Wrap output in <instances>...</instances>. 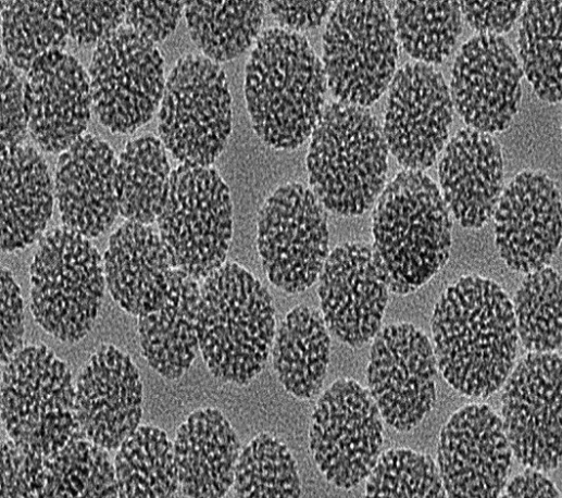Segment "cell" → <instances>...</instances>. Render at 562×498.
<instances>
[{
	"label": "cell",
	"instance_id": "obj_13",
	"mask_svg": "<svg viewBox=\"0 0 562 498\" xmlns=\"http://www.w3.org/2000/svg\"><path fill=\"white\" fill-rule=\"evenodd\" d=\"M437 361L432 341L419 327L399 322L372 339L367 390L392 429H414L436 404Z\"/></svg>",
	"mask_w": 562,
	"mask_h": 498
},
{
	"label": "cell",
	"instance_id": "obj_16",
	"mask_svg": "<svg viewBox=\"0 0 562 498\" xmlns=\"http://www.w3.org/2000/svg\"><path fill=\"white\" fill-rule=\"evenodd\" d=\"M524 77L503 36L476 34L455 54L449 83L453 109L466 127L495 135L517 114Z\"/></svg>",
	"mask_w": 562,
	"mask_h": 498
},
{
	"label": "cell",
	"instance_id": "obj_17",
	"mask_svg": "<svg viewBox=\"0 0 562 498\" xmlns=\"http://www.w3.org/2000/svg\"><path fill=\"white\" fill-rule=\"evenodd\" d=\"M495 245L513 272L548 266L561 244V192L541 170H524L503 188L492 215Z\"/></svg>",
	"mask_w": 562,
	"mask_h": 498
},
{
	"label": "cell",
	"instance_id": "obj_3",
	"mask_svg": "<svg viewBox=\"0 0 562 498\" xmlns=\"http://www.w3.org/2000/svg\"><path fill=\"white\" fill-rule=\"evenodd\" d=\"M451 214L437 184L403 169L383 189L372 213V251L390 292L404 296L448 262Z\"/></svg>",
	"mask_w": 562,
	"mask_h": 498
},
{
	"label": "cell",
	"instance_id": "obj_27",
	"mask_svg": "<svg viewBox=\"0 0 562 498\" xmlns=\"http://www.w3.org/2000/svg\"><path fill=\"white\" fill-rule=\"evenodd\" d=\"M562 2H524L517 33L519 62L537 98L549 104L561 102Z\"/></svg>",
	"mask_w": 562,
	"mask_h": 498
},
{
	"label": "cell",
	"instance_id": "obj_9",
	"mask_svg": "<svg viewBox=\"0 0 562 498\" xmlns=\"http://www.w3.org/2000/svg\"><path fill=\"white\" fill-rule=\"evenodd\" d=\"M230 94L225 72L207 57L176 61L161 100L166 115L158 130L164 147L182 164L210 166L232 130Z\"/></svg>",
	"mask_w": 562,
	"mask_h": 498
},
{
	"label": "cell",
	"instance_id": "obj_20",
	"mask_svg": "<svg viewBox=\"0 0 562 498\" xmlns=\"http://www.w3.org/2000/svg\"><path fill=\"white\" fill-rule=\"evenodd\" d=\"M442 151L439 189L450 214L464 228H482L504 188L500 144L494 135L464 127Z\"/></svg>",
	"mask_w": 562,
	"mask_h": 498
},
{
	"label": "cell",
	"instance_id": "obj_18",
	"mask_svg": "<svg viewBox=\"0 0 562 498\" xmlns=\"http://www.w3.org/2000/svg\"><path fill=\"white\" fill-rule=\"evenodd\" d=\"M317 282L320 312L329 334L351 348L372 341L390 292L372 248L362 242L336 246Z\"/></svg>",
	"mask_w": 562,
	"mask_h": 498
},
{
	"label": "cell",
	"instance_id": "obj_42",
	"mask_svg": "<svg viewBox=\"0 0 562 498\" xmlns=\"http://www.w3.org/2000/svg\"><path fill=\"white\" fill-rule=\"evenodd\" d=\"M85 116H86V120L89 122V120H90V110L89 109L86 110Z\"/></svg>",
	"mask_w": 562,
	"mask_h": 498
},
{
	"label": "cell",
	"instance_id": "obj_31",
	"mask_svg": "<svg viewBox=\"0 0 562 498\" xmlns=\"http://www.w3.org/2000/svg\"><path fill=\"white\" fill-rule=\"evenodd\" d=\"M234 489L239 497L297 498L302 493L298 465L288 446L262 432L239 453Z\"/></svg>",
	"mask_w": 562,
	"mask_h": 498
},
{
	"label": "cell",
	"instance_id": "obj_25",
	"mask_svg": "<svg viewBox=\"0 0 562 498\" xmlns=\"http://www.w3.org/2000/svg\"><path fill=\"white\" fill-rule=\"evenodd\" d=\"M272 365L284 389L299 400L322 390L330 357V334L319 310L294 307L280 322L272 345Z\"/></svg>",
	"mask_w": 562,
	"mask_h": 498
},
{
	"label": "cell",
	"instance_id": "obj_14",
	"mask_svg": "<svg viewBox=\"0 0 562 498\" xmlns=\"http://www.w3.org/2000/svg\"><path fill=\"white\" fill-rule=\"evenodd\" d=\"M383 134L388 151L405 170L425 171L447 145L454 109L436 66L407 62L388 86Z\"/></svg>",
	"mask_w": 562,
	"mask_h": 498
},
{
	"label": "cell",
	"instance_id": "obj_19",
	"mask_svg": "<svg viewBox=\"0 0 562 498\" xmlns=\"http://www.w3.org/2000/svg\"><path fill=\"white\" fill-rule=\"evenodd\" d=\"M118 158L108 142L82 135L60 153L54 197L63 225L87 238L104 233L118 214L114 177Z\"/></svg>",
	"mask_w": 562,
	"mask_h": 498
},
{
	"label": "cell",
	"instance_id": "obj_33",
	"mask_svg": "<svg viewBox=\"0 0 562 498\" xmlns=\"http://www.w3.org/2000/svg\"><path fill=\"white\" fill-rule=\"evenodd\" d=\"M462 18L476 32L492 36H503L520 18L522 0H461Z\"/></svg>",
	"mask_w": 562,
	"mask_h": 498
},
{
	"label": "cell",
	"instance_id": "obj_29",
	"mask_svg": "<svg viewBox=\"0 0 562 498\" xmlns=\"http://www.w3.org/2000/svg\"><path fill=\"white\" fill-rule=\"evenodd\" d=\"M396 36L415 62L437 66L454 51L463 18L455 0H402L391 13Z\"/></svg>",
	"mask_w": 562,
	"mask_h": 498
},
{
	"label": "cell",
	"instance_id": "obj_24",
	"mask_svg": "<svg viewBox=\"0 0 562 498\" xmlns=\"http://www.w3.org/2000/svg\"><path fill=\"white\" fill-rule=\"evenodd\" d=\"M199 298L198 281L174 269L159 309L138 319L141 354L166 379H179L199 350Z\"/></svg>",
	"mask_w": 562,
	"mask_h": 498
},
{
	"label": "cell",
	"instance_id": "obj_40",
	"mask_svg": "<svg viewBox=\"0 0 562 498\" xmlns=\"http://www.w3.org/2000/svg\"><path fill=\"white\" fill-rule=\"evenodd\" d=\"M65 46H66V40L65 39L61 40L59 42V50L62 51L65 48Z\"/></svg>",
	"mask_w": 562,
	"mask_h": 498
},
{
	"label": "cell",
	"instance_id": "obj_1",
	"mask_svg": "<svg viewBox=\"0 0 562 498\" xmlns=\"http://www.w3.org/2000/svg\"><path fill=\"white\" fill-rule=\"evenodd\" d=\"M430 329L438 371L462 396L489 397L515 365L512 303L491 278L469 274L448 286L435 304Z\"/></svg>",
	"mask_w": 562,
	"mask_h": 498
},
{
	"label": "cell",
	"instance_id": "obj_4",
	"mask_svg": "<svg viewBox=\"0 0 562 498\" xmlns=\"http://www.w3.org/2000/svg\"><path fill=\"white\" fill-rule=\"evenodd\" d=\"M273 301L261 281L236 262L203 279L197 336L214 377L245 386L262 372L276 333Z\"/></svg>",
	"mask_w": 562,
	"mask_h": 498
},
{
	"label": "cell",
	"instance_id": "obj_11",
	"mask_svg": "<svg viewBox=\"0 0 562 498\" xmlns=\"http://www.w3.org/2000/svg\"><path fill=\"white\" fill-rule=\"evenodd\" d=\"M257 248L271 284L300 294L319 278L329 253L326 209L311 188L287 183L263 203L257 224Z\"/></svg>",
	"mask_w": 562,
	"mask_h": 498
},
{
	"label": "cell",
	"instance_id": "obj_26",
	"mask_svg": "<svg viewBox=\"0 0 562 498\" xmlns=\"http://www.w3.org/2000/svg\"><path fill=\"white\" fill-rule=\"evenodd\" d=\"M170 174L161 139L146 134L127 141L114 177L118 213L145 225L155 222L166 200Z\"/></svg>",
	"mask_w": 562,
	"mask_h": 498
},
{
	"label": "cell",
	"instance_id": "obj_35",
	"mask_svg": "<svg viewBox=\"0 0 562 498\" xmlns=\"http://www.w3.org/2000/svg\"><path fill=\"white\" fill-rule=\"evenodd\" d=\"M279 28L298 33L319 27L330 13L332 1H267Z\"/></svg>",
	"mask_w": 562,
	"mask_h": 498
},
{
	"label": "cell",
	"instance_id": "obj_34",
	"mask_svg": "<svg viewBox=\"0 0 562 498\" xmlns=\"http://www.w3.org/2000/svg\"><path fill=\"white\" fill-rule=\"evenodd\" d=\"M24 313L21 289L12 273L1 269V348L2 365L14 352L23 349Z\"/></svg>",
	"mask_w": 562,
	"mask_h": 498
},
{
	"label": "cell",
	"instance_id": "obj_23",
	"mask_svg": "<svg viewBox=\"0 0 562 498\" xmlns=\"http://www.w3.org/2000/svg\"><path fill=\"white\" fill-rule=\"evenodd\" d=\"M1 152V249L24 250L38 238L53 207L48 165L32 146Z\"/></svg>",
	"mask_w": 562,
	"mask_h": 498
},
{
	"label": "cell",
	"instance_id": "obj_7",
	"mask_svg": "<svg viewBox=\"0 0 562 498\" xmlns=\"http://www.w3.org/2000/svg\"><path fill=\"white\" fill-rule=\"evenodd\" d=\"M327 88L336 101L369 108L388 89L399 43L392 15L377 0L339 1L322 37Z\"/></svg>",
	"mask_w": 562,
	"mask_h": 498
},
{
	"label": "cell",
	"instance_id": "obj_41",
	"mask_svg": "<svg viewBox=\"0 0 562 498\" xmlns=\"http://www.w3.org/2000/svg\"><path fill=\"white\" fill-rule=\"evenodd\" d=\"M86 398H87V397H86ZM99 398H100V396H99V394H98V393H96V391H95L93 394H91V395L88 397V399H90V400H96V399H99Z\"/></svg>",
	"mask_w": 562,
	"mask_h": 498
},
{
	"label": "cell",
	"instance_id": "obj_32",
	"mask_svg": "<svg viewBox=\"0 0 562 498\" xmlns=\"http://www.w3.org/2000/svg\"><path fill=\"white\" fill-rule=\"evenodd\" d=\"M366 497H447L436 461L424 452L398 447L382 451L365 478Z\"/></svg>",
	"mask_w": 562,
	"mask_h": 498
},
{
	"label": "cell",
	"instance_id": "obj_2",
	"mask_svg": "<svg viewBox=\"0 0 562 498\" xmlns=\"http://www.w3.org/2000/svg\"><path fill=\"white\" fill-rule=\"evenodd\" d=\"M327 89L322 60L303 35L279 27L260 34L246 64L245 98L265 146L304 144L324 113Z\"/></svg>",
	"mask_w": 562,
	"mask_h": 498
},
{
	"label": "cell",
	"instance_id": "obj_22",
	"mask_svg": "<svg viewBox=\"0 0 562 498\" xmlns=\"http://www.w3.org/2000/svg\"><path fill=\"white\" fill-rule=\"evenodd\" d=\"M239 449L237 434L220 410L191 412L174 441L183 496L224 497L234 484Z\"/></svg>",
	"mask_w": 562,
	"mask_h": 498
},
{
	"label": "cell",
	"instance_id": "obj_28",
	"mask_svg": "<svg viewBox=\"0 0 562 498\" xmlns=\"http://www.w3.org/2000/svg\"><path fill=\"white\" fill-rule=\"evenodd\" d=\"M191 40L211 61L226 62L243 53L260 36L261 1H185Z\"/></svg>",
	"mask_w": 562,
	"mask_h": 498
},
{
	"label": "cell",
	"instance_id": "obj_12",
	"mask_svg": "<svg viewBox=\"0 0 562 498\" xmlns=\"http://www.w3.org/2000/svg\"><path fill=\"white\" fill-rule=\"evenodd\" d=\"M501 421L513 457L549 473L561 463V354L527 352L501 386Z\"/></svg>",
	"mask_w": 562,
	"mask_h": 498
},
{
	"label": "cell",
	"instance_id": "obj_36",
	"mask_svg": "<svg viewBox=\"0 0 562 498\" xmlns=\"http://www.w3.org/2000/svg\"><path fill=\"white\" fill-rule=\"evenodd\" d=\"M501 497L558 498L561 497V493L546 473L536 469L525 468L522 473L507 482Z\"/></svg>",
	"mask_w": 562,
	"mask_h": 498
},
{
	"label": "cell",
	"instance_id": "obj_8",
	"mask_svg": "<svg viewBox=\"0 0 562 498\" xmlns=\"http://www.w3.org/2000/svg\"><path fill=\"white\" fill-rule=\"evenodd\" d=\"M155 222L173 269L199 282L225 263L233 207L229 189L215 169L180 164L172 170Z\"/></svg>",
	"mask_w": 562,
	"mask_h": 498
},
{
	"label": "cell",
	"instance_id": "obj_6",
	"mask_svg": "<svg viewBox=\"0 0 562 498\" xmlns=\"http://www.w3.org/2000/svg\"><path fill=\"white\" fill-rule=\"evenodd\" d=\"M29 273L36 323L62 343L83 339L93 326L107 284L97 248L62 225L39 238Z\"/></svg>",
	"mask_w": 562,
	"mask_h": 498
},
{
	"label": "cell",
	"instance_id": "obj_39",
	"mask_svg": "<svg viewBox=\"0 0 562 498\" xmlns=\"http://www.w3.org/2000/svg\"><path fill=\"white\" fill-rule=\"evenodd\" d=\"M141 402H142V396H140V397H135V398H134V400H133V404H132V406H136V407H138V406H140V404H141Z\"/></svg>",
	"mask_w": 562,
	"mask_h": 498
},
{
	"label": "cell",
	"instance_id": "obj_37",
	"mask_svg": "<svg viewBox=\"0 0 562 498\" xmlns=\"http://www.w3.org/2000/svg\"><path fill=\"white\" fill-rule=\"evenodd\" d=\"M95 431L96 428L90 424L88 427H87V438H89L90 440L92 439L93 435H95Z\"/></svg>",
	"mask_w": 562,
	"mask_h": 498
},
{
	"label": "cell",
	"instance_id": "obj_5",
	"mask_svg": "<svg viewBox=\"0 0 562 498\" xmlns=\"http://www.w3.org/2000/svg\"><path fill=\"white\" fill-rule=\"evenodd\" d=\"M388 153L369 108L332 101L311 135L305 159L311 190L327 211L361 215L386 186Z\"/></svg>",
	"mask_w": 562,
	"mask_h": 498
},
{
	"label": "cell",
	"instance_id": "obj_10",
	"mask_svg": "<svg viewBox=\"0 0 562 498\" xmlns=\"http://www.w3.org/2000/svg\"><path fill=\"white\" fill-rule=\"evenodd\" d=\"M383 444L384 420L367 388L340 377L320 394L311 415L309 449L329 484L349 490L365 481Z\"/></svg>",
	"mask_w": 562,
	"mask_h": 498
},
{
	"label": "cell",
	"instance_id": "obj_38",
	"mask_svg": "<svg viewBox=\"0 0 562 498\" xmlns=\"http://www.w3.org/2000/svg\"><path fill=\"white\" fill-rule=\"evenodd\" d=\"M8 416H9L8 410L4 407L1 406V421L5 422Z\"/></svg>",
	"mask_w": 562,
	"mask_h": 498
},
{
	"label": "cell",
	"instance_id": "obj_30",
	"mask_svg": "<svg viewBox=\"0 0 562 498\" xmlns=\"http://www.w3.org/2000/svg\"><path fill=\"white\" fill-rule=\"evenodd\" d=\"M519 343L527 352L561 348V276L551 266L525 274L511 300Z\"/></svg>",
	"mask_w": 562,
	"mask_h": 498
},
{
	"label": "cell",
	"instance_id": "obj_15",
	"mask_svg": "<svg viewBox=\"0 0 562 498\" xmlns=\"http://www.w3.org/2000/svg\"><path fill=\"white\" fill-rule=\"evenodd\" d=\"M436 457L447 497L497 498L513 453L500 415L486 403H466L442 425Z\"/></svg>",
	"mask_w": 562,
	"mask_h": 498
},
{
	"label": "cell",
	"instance_id": "obj_21",
	"mask_svg": "<svg viewBox=\"0 0 562 498\" xmlns=\"http://www.w3.org/2000/svg\"><path fill=\"white\" fill-rule=\"evenodd\" d=\"M103 269L112 298L138 319L159 309L174 271L160 235L132 221L110 236Z\"/></svg>",
	"mask_w": 562,
	"mask_h": 498
}]
</instances>
